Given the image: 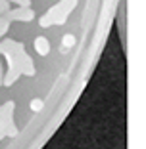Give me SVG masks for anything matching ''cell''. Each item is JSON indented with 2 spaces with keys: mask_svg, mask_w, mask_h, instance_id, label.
I'll use <instances>...</instances> for the list:
<instances>
[{
  "mask_svg": "<svg viewBox=\"0 0 146 149\" xmlns=\"http://www.w3.org/2000/svg\"><path fill=\"white\" fill-rule=\"evenodd\" d=\"M35 48H37V52L40 54V56H46L48 54V50H50V44H48V40L46 38H37V42H35Z\"/></svg>",
  "mask_w": 146,
  "mask_h": 149,
  "instance_id": "6da1fadb",
  "label": "cell"
},
{
  "mask_svg": "<svg viewBox=\"0 0 146 149\" xmlns=\"http://www.w3.org/2000/svg\"><path fill=\"white\" fill-rule=\"evenodd\" d=\"M75 44V36H71V35H67L66 38H63V52H66L69 46H73Z\"/></svg>",
  "mask_w": 146,
  "mask_h": 149,
  "instance_id": "7a4b0ae2",
  "label": "cell"
},
{
  "mask_svg": "<svg viewBox=\"0 0 146 149\" xmlns=\"http://www.w3.org/2000/svg\"><path fill=\"white\" fill-rule=\"evenodd\" d=\"M31 109L33 111H40V109H42V101H40V100H33L31 101Z\"/></svg>",
  "mask_w": 146,
  "mask_h": 149,
  "instance_id": "3957f363",
  "label": "cell"
}]
</instances>
